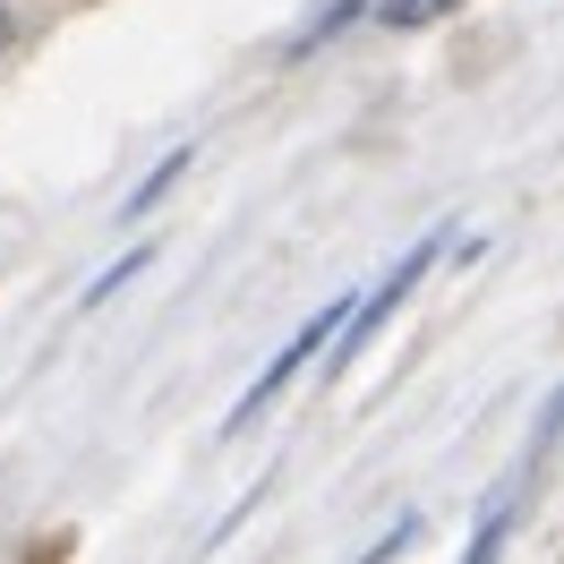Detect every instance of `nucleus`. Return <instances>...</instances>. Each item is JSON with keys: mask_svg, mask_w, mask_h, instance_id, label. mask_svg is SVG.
I'll list each match as a JSON object with an SVG mask.
<instances>
[{"mask_svg": "<svg viewBox=\"0 0 564 564\" xmlns=\"http://www.w3.org/2000/svg\"><path fill=\"white\" fill-rule=\"evenodd\" d=\"M505 522H513V496H496L488 513H479V530H470V556H462V564H488L496 547H505Z\"/></svg>", "mask_w": 564, "mask_h": 564, "instance_id": "nucleus-2", "label": "nucleus"}, {"mask_svg": "<svg viewBox=\"0 0 564 564\" xmlns=\"http://www.w3.org/2000/svg\"><path fill=\"white\" fill-rule=\"evenodd\" d=\"M334 325H343V300H334V308H317V317L300 325V343H282V351L265 359V377H257V386L240 393V411H231V427H248V420H257V411H265V402H274V393L291 386V377H300V368H308V359H317L325 343H334Z\"/></svg>", "mask_w": 564, "mask_h": 564, "instance_id": "nucleus-1", "label": "nucleus"}, {"mask_svg": "<svg viewBox=\"0 0 564 564\" xmlns=\"http://www.w3.org/2000/svg\"><path fill=\"white\" fill-rule=\"evenodd\" d=\"M436 9H445V0H386L393 26H411V18H436Z\"/></svg>", "mask_w": 564, "mask_h": 564, "instance_id": "nucleus-3", "label": "nucleus"}]
</instances>
